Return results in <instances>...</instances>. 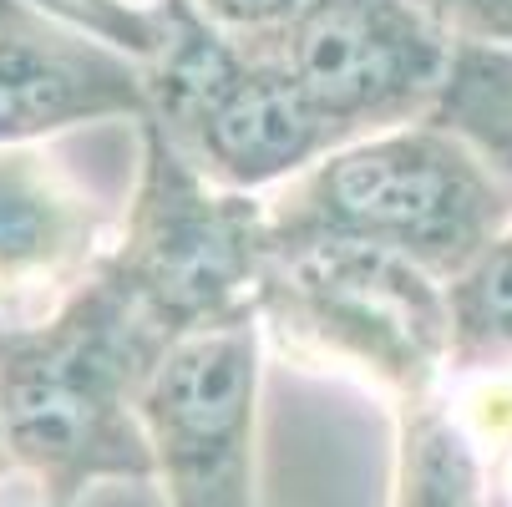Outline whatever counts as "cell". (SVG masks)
<instances>
[{"mask_svg": "<svg viewBox=\"0 0 512 507\" xmlns=\"http://www.w3.org/2000/svg\"><path fill=\"white\" fill-rule=\"evenodd\" d=\"M168 340L97 274L56 320L0 335V437L11 467L56 507L92 482H153V447L137 416Z\"/></svg>", "mask_w": 512, "mask_h": 507, "instance_id": "6da1fadb", "label": "cell"}, {"mask_svg": "<svg viewBox=\"0 0 512 507\" xmlns=\"http://www.w3.org/2000/svg\"><path fill=\"white\" fill-rule=\"evenodd\" d=\"M512 229V178L436 122L345 142L269 208V254L381 249L436 284L467 274Z\"/></svg>", "mask_w": 512, "mask_h": 507, "instance_id": "7a4b0ae2", "label": "cell"}, {"mask_svg": "<svg viewBox=\"0 0 512 507\" xmlns=\"http://www.w3.org/2000/svg\"><path fill=\"white\" fill-rule=\"evenodd\" d=\"M148 117L218 188L249 193L305 173L345 137L305 97V87L259 41L239 46L188 0L168 6V41L142 66Z\"/></svg>", "mask_w": 512, "mask_h": 507, "instance_id": "3957f363", "label": "cell"}, {"mask_svg": "<svg viewBox=\"0 0 512 507\" xmlns=\"http://www.w3.org/2000/svg\"><path fill=\"white\" fill-rule=\"evenodd\" d=\"M142 183L127 239L102 274L168 345L259 305L269 269V208L208 183L168 132L142 117Z\"/></svg>", "mask_w": 512, "mask_h": 507, "instance_id": "277c9868", "label": "cell"}, {"mask_svg": "<svg viewBox=\"0 0 512 507\" xmlns=\"http://www.w3.org/2000/svg\"><path fill=\"white\" fill-rule=\"evenodd\" d=\"M259 310L300 325L335 355L376 371L406 396H426L442 360H452L447 289L416 264L360 249V244H310L269 254Z\"/></svg>", "mask_w": 512, "mask_h": 507, "instance_id": "5b68a950", "label": "cell"}, {"mask_svg": "<svg viewBox=\"0 0 512 507\" xmlns=\"http://www.w3.org/2000/svg\"><path fill=\"white\" fill-rule=\"evenodd\" d=\"M259 315L173 340L137 396L168 507H259Z\"/></svg>", "mask_w": 512, "mask_h": 507, "instance_id": "8992f818", "label": "cell"}, {"mask_svg": "<svg viewBox=\"0 0 512 507\" xmlns=\"http://www.w3.org/2000/svg\"><path fill=\"white\" fill-rule=\"evenodd\" d=\"M259 46L284 61L345 142L365 127L396 132L431 117L457 51L416 0H310Z\"/></svg>", "mask_w": 512, "mask_h": 507, "instance_id": "52a82bcc", "label": "cell"}, {"mask_svg": "<svg viewBox=\"0 0 512 507\" xmlns=\"http://www.w3.org/2000/svg\"><path fill=\"white\" fill-rule=\"evenodd\" d=\"M122 112L148 117V77L132 56L41 16L31 0H0V148Z\"/></svg>", "mask_w": 512, "mask_h": 507, "instance_id": "ba28073f", "label": "cell"}, {"mask_svg": "<svg viewBox=\"0 0 512 507\" xmlns=\"http://www.w3.org/2000/svg\"><path fill=\"white\" fill-rule=\"evenodd\" d=\"M97 213L46 158L0 148V289L56 284L92 249Z\"/></svg>", "mask_w": 512, "mask_h": 507, "instance_id": "9c48e42d", "label": "cell"}, {"mask_svg": "<svg viewBox=\"0 0 512 507\" xmlns=\"http://www.w3.org/2000/svg\"><path fill=\"white\" fill-rule=\"evenodd\" d=\"M391 507H482V457L472 431L431 396L401 401Z\"/></svg>", "mask_w": 512, "mask_h": 507, "instance_id": "30bf717a", "label": "cell"}, {"mask_svg": "<svg viewBox=\"0 0 512 507\" xmlns=\"http://www.w3.org/2000/svg\"><path fill=\"white\" fill-rule=\"evenodd\" d=\"M447 320L457 366L512 355V229L447 284Z\"/></svg>", "mask_w": 512, "mask_h": 507, "instance_id": "8fae6325", "label": "cell"}, {"mask_svg": "<svg viewBox=\"0 0 512 507\" xmlns=\"http://www.w3.org/2000/svg\"><path fill=\"white\" fill-rule=\"evenodd\" d=\"M416 11L452 46L512 51V0H416Z\"/></svg>", "mask_w": 512, "mask_h": 507, "instance_id": "7c38bea8", "label": "cell"}, {"mask_svg": "<svg viewBox=\"0 0 512 507\" xmlns=\"http://www.w3.org/2000/svg\"><path fill=\"white\" fill-rule=\"evenodd\" d=\"M188 6L203 21H213L218 31H249L259 41V36L284 31L289 21L310 6V0H188Z\"/></svg>", "mask_w": 512, "mask_h": 507, "instance_id": "4fadbf2b", "label": "cell"}, {"mask_svg": "<svg viewBox=\"0 0 512 507\" xmlns=\"http://www.w3.org/2000/svg\"><path fill=\"white\" fill-rule=\"evenodd\" d=\"M11 467V452H6V437H0V472H6Z\"/></svg>", "mask_w": 512, "mask_h": 507, "instance_id": "5bb4252c", "label": "cell"}, {"mask_svg": "<svg viewBox=\"0 0 512 507\" xmlns=\"http://www.w3.org/2000/svg\"><path fill=\"white\" fill-rule=\"evenodd\" d=\"M16 507H56V502H46V497H36V502H16Z\"/></svg>", "mask_w": 512, "mask_h": 507, "instance_id": "9a60e30c", "label": "cell"}, {"mask_svg": "<svg viewBox=\"0 0 512 507\" xmlns=\"http://www.w3.org/2000/svg\"><path fill=\"white\" fill-rule=\"evenodd\" d=\"M148 6H168V0H148Z\"/></svg>", "mask_w": 512, "mask_h": 507, "instance_id": "2e32d148", "label": "cell"}]
</instances>
